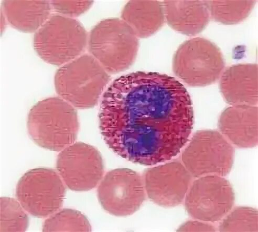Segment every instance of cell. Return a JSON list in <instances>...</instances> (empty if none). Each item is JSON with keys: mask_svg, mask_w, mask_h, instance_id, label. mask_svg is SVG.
<instances>
[{"mask_svg": "<svg viewBox=\"0 0 258 232\" xmlns=\"http://www.w3.org/2000/svg\"><path fill=\"white\" fill-rule=\"evenodd\" d=\"M101 135L108 147L134 163L171 160L187 144L194 125L190 97L174 77L137 72L115 80L102 97Z\"/></svg>", "mask_w": 258, "mask_h": 232, "instance_id": "1", "label": "cell"}, {"mask_svg": "<svg viewBox=\"0 0 258 232\" xmlns=\"http://www.w3.org/2000/svg\"><path fill=\"white\" fill-rule=\"evenodd\" d=\"M28 130L34 143L54 151H61L75 143L80 124L75 108L60 97L37 103L28 115Z\"/></svg>", "mask_w": 258, "mask_h": 232, "instance_id": "2", "label": "cell"}, {"mask_svg": "<svg viewBox=\"0 0 258 232\" xmlns=\"http://www.w3.org/2000/svg\"><path fill=\"white\" fill-rule=\"evenodd\" d=\"M110 81L109 73L92 55L85 54L64 64L56 72V92L75 108L94 107Z\"/></svg>", "mask_w": 258, "mask_h": 232, "instance_id": "3", "label": "cell"}, {"mask_svg": "<svg viewBox=\"0 0 258 232\" xmlns=\"http://www.w3.org/2000/svg\"><path fill=\"white\" fill-rule=\"evenodd\" d=\"M89 50L110 74L123 72L134 63L139 48L138 37L122 20L109 19L98 23L90 32Z\"/></svg>", "mask_w": 258, "mask_h": 232, "instance_id": "4", "label": "cell"}, {"mask_svg": "<svg viewBox=\"0 0 258 232\" xmlns=\"http://www.w3.org/2000/svg\"><path fill=\"white\" fill-rule=\"evenodd\" d=\"M34 48L45 62L61 66L79 57L87 44L82 24L72 18L51 17L34 35Z\"/></svg>", "mask_w": 258, "mask_h": 232, "instance_id": "5", "label": "cell"}, {"mask_svg": "<svg viewBox=\"0 0 258 232\" xmlns=\"http://www.w3.org/2000/svg\"><path fill=\"white\" fill-rule=\"evenodd\" d=\"M225 67L220 49L204 38H194L183 43L173 60L174 74L191 87L215 83L221 77Z\"/></svg>", "mask_w": 258, "mask_h": 232, "instance_id": "6", "label": "cell"}, {"mask_svg": "<svg viewBox=\"0 0 258 232\" xmlns=\"http://www.w3.org/2000/svg\"><path fill=\"white\" fill-rule=\"evenodd\" d=\"M234 154V147L221 133L204 130L193 135L182 154V161L192 177H224L233 167Z\"/></svg>", "mask_w": 258, "mask_h": 232, "instance_id": "7", "label": "cell"}, {"mask_svg": "<svg viewBox=\"0 0 258 232\" xmlns=\"http://www.w3.org/2000/svg\"><path fill=\"white\" fill-rule=\"evenodd\" d=\"M60 175L49 168H36L25 173L16 188V197L24 209L38 218L50 216L60 210L66 188Z\"/></svg>", "mask_w": 258, "mask_h": 232, "instance_id": "8", "label": "cell"}, {"mask_svg": "<svg viewBox=\"0 0 258 232\" xmlns=\"http://www.w3.org/2000/svg\"><path fill=\"white\" fill-rule=\"evenodd\" d=\"M235 193L230 183L223 177L208 175L199 178L185 197V208L196 220L215 222L222 220L231 210Z\"/></svg>", "mask_w": 258, "mask_h": 232, "instance_id": "9", "label": "cell"}, {"mask_svg": "<svg viewBox=\"0 0 258 232\" xmlns=\"http://www.w3.org/2000/svg\"><path fill=\"white\" fill-rule=\"evenodd\" d=\"M56 169L67 186L77 192L93 189L104 173V162L99 151L81 142H77L60 151Z\"/></svg>", "mask_w": 258, "mask_h": 232, "instance_id": "10", "label": "cell"}, {"mask_svg": "<svg viewBox=\"0 0 258 232\" xmlns=\"http://www.w3.org/2000/svg\"><path fill=\"white\" fill-rule=\"evenodd\" d=\"M102 207L116 216H126L137 212L146 200L143 179L136 172L120 168L108 172L98 188Z\"/></svg>", "mask_w": 258, "mask_h": 232, "instance_id": "11", "label": "cell"}, {"mask_svg": "<svg viewBox=\"0 0 258 232\" xmlns=\"http://www.w3.org/2000/svg\"><path fill=\"white\" fill-rule=\"evenodd\" d=\"M144 177L149 198L166 208L174 207L183 202L192 178L184 164L178 161L151 167Z\"/></svg>", "mask_w": 258, "mask_h": 232, "instance_id": "12", "label": "cell"}, {"mask_svg": "<svg viewBox=\"0 0 258 232\" xmlns=\"http://www.w3.org/2000/svg\"><path fill=\"white\" fill-rule=\"evenodd\" d=\"M218 127L222 135L237 147H254L258 142L257 107L246 105L229 107L221 114Z\"/></svg>", "mask_w": 258, "mask_h": 232, "instance_id": "13", "label": "cell"}, {"mask_svg": "<svg viewBox=\"0 0 258 232\" xmlns=\"http://www.w3.org/2000/svg\"><path fill=\"white\" fill-rule=\"evenodd\" d=\"M219 88L226 102L232 106H255L257 104L256 64H238L228 68L221 76Z\"/></svg>", "mask_w": 258, "mask_h": 232, "instance_id": "14", "label": "cell"}, {"mask_svg": "<svg viewBox=\"0 0 258 232\" xmlns=\"http://www.w3.org/2000/svg\"><path fill=\"white\" fill-rule=\"evenodd\" d=\"M164 15L170 27L187 35L201 32L210 21V12L205 2L164 1Z\"/></svg>", "mask_w": 258, "mask_h": 232, "instance_id": "15", "label": "cell"}, {"mask_svg": "<svg viewBox=\"0 0 258 232\" xmlns=\"http://www.w3.org/2000/svg\"><path fill=\"white\" fill-rule=\"evenodd\" d=\"M121 17L138 38H146L163 25V5L158 1H131L124 7Z\"/></svg>", "mask_w": 258, "mask_h": 232, "instance_id": "16", "label": "cell"}, {"mask_svg": "<svg viewBox=\"0 0 258 232\" xmlns=\"http://www.w3.org/2000/svg\"><path fill=\"white\" fill-rule=\"evenodd\" d=\"M7 18L16 29L33 32L46 20L50 7L47 2H4Z\"/></svg>", "mask_w": 258, "mask_h": 232, "instance_id": "17", "label": "cell"}, {"mask_svg": "<svg viewBox=\"0 0 258 232\" xmlns=\"http://www.w3.org/2000/svg\"><path fill=\"white\" fill-rule=\"evenodd\" d=\"M254 1H205L212 18L225 24L241 22L250 14Z\"/></svg>", "mask_w": 258, "mask_h": 232, "instance_id": "18", "label": "cell"}, {"mask_svg": "<svg viewBox=\"0 0 258 232\" xmlns=\"http://www.w3.org/2000/svg\"><path fill=\"white\" fill-rule=\"evenodd\" d=\"M87 218L81 212L63 209L50 216L45 221L43 231H91Z\"/></svg>", "mask_w": 258, "mask_h": 232, "instance_id": "19", "label": "cell"}, {"mask_svg": "<svg viewBox=\"0 0 258 232\" xmlns=\"http://www.w3.org/2000/svg\"><path fill=\"white\" fill-rule=\"evenodd\" d=\"M0 231H25L29 226L28 215L19 201L14 198L0 199Z\"/></svg>", "mask_w": 258, "mask_h": 232, "instance_id": "20", "label": "cell"}, {"mask_svg": "<svg viewBox=\"0 0 258 232\" xmlns=\"http://www.w3.org/2000/svg\"><path fill=\"white\" fill-rule=\"evenodd\" d=\"M257 211L239 207L227 215L219 226L220 231H258Z\"/></svg>", "mask_w": 258, "mask_h": 232, "instance_id": "21", "label": "cell"}, {"mask_svg": "<svg viewBox=\"0 0 258 232\" xmlns=\"http://www.w3.org/2000/svg\"><path fill=\"white\" fill-rule=\"evenodd\" d=\"M53 2L51 5L61 14L71 17L79 16L87 11L93 4V2Z\"/></svg>", "mask_w": 258, "mask_h": 232, "instance_id": "22", "label": "cell"}, {"mask_svg": "<svg viewBox=\"0 0 258 232\" xmlns=\"http://www.w3.org/2000/svg\"><path fill=\"white\" fill-rule=\"evenodd\" d=\"M179 231H215L216 228L212 225L198 221H188L180 226Z\"/></svg>", "mask_w": 258, "mask_h": 232, "instance_id": "23", "label": "cell"}]
</instances>
